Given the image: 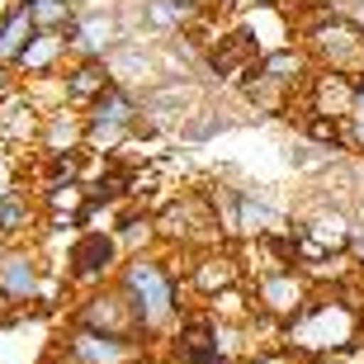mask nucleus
I'll return each mask as SVG.
<instances>
[{"label":"nucleus","instance_id":"cd10ccee","mask_svg":"<svg viewBox=\"0 0 364 364\" xmlns=\"http://www.w3.org/2000/svg\"><path fill=\"white\" fill-rule=\"evenodd\" d=\"M166 364H176V360H166Z\"/></svg>","mask_w":364,"mask_h":364},{"label":"nucleus","instance_id":"6e6552de","mask_svg":"<svg viewBox=\"0 0 364 364\" xmlns=\"http://www.w3.org/2000/svg\"><path fill=\"white\" fill-rule=\"evenodd\" d=\"M251 294H256V308L274 322H294L298 312L312 303L317 294V284L303 265H274V270H260L256 284H251Z\"/></svg>","mask_w":364,"mask_h":364},{"label":"nucleus","instance_id":"f3484780","mask_svg":"<svg viewBox=\"0 0 364 364\" xmlns=\"http://www.w3.org/2000/svg\"><path fill=\"white\" fill-rule=\"evenodd\" d=\"M38 151H85V109L76 105H57L43 114V137Z\"/></svg>","mask_w":364,"mask_h":364},{"label":"nucleus","instance_id":"6ab92c4d","mask_svg":"<svg viewBox=\"0 0 364 364\" xmlns=\"http://www.w3.org/2000/svg\"><path fill=\"white\" fill-rule=\"evenodd\" d=\"M38 33V24H33V14H28V5H10L5 10V19H0V62H10L24 53V43Z\"/></svg>","mask_w":364,"mask_h":364},{"label":"nucleus","instance_id":"a878e982","mask_svg":"<svg viewBox=\"0 0 364 364\" xmlns=\"http://www.w3.org/2000/svg\"><path fill=\"white\" fill-rule=\"evenodd\" d=\"M203 5H213V0H203ZM218 5H223V10H228V0H218Z\"/></svg>","mask_w":364,"mask_h":364},{"label":"nucleus","instance_id":"a211bd4d","mask_svg":"<svg viewBox=\"0 0 364 364\" xmlns=\"http://www.w3.org/2000/svg\"><path fill=\"white\" fill-rule=\"evenodd\" d=\"M350 119H331V114H298V128L312 147L322 151H350Z\"/></svg>","mask_w":364,"mask_h":364},{"label":"nucleus","instance_id":"9b49d317","mask_svg":"<svg viewBox=\"0 0 364 364\" xmlns=\"http://www.w3.org/2000/svg\"><path fill=\"white\" fill-rule=\"evenodd\" d=\"M0 289L10 294L14 308H28L38 303L43 289H48V260L33 251V246H5V260H0Z\"/></svg>","mask_w":364,"mask_h":364},{"label":"nucleus","instance_id":"4be33fe9","mask_svg":"<svg viewBox=\"0 0 364 364\" xmlns=\"http://www.w3.org/2000/svg\"><path fill=\"white\" fill-rule=\"evenodd\" d=\"M19 312H24V308H14V303H10V294H5V289H0V326L19 322Z\"/></svg>","mask_w":364,"mask_h":364},{"label":"nucleus","instance_id":"423d86ee","mask_svg":"<svg viewBox=\"0 0 364 364\" xmlns=\"http://www.w3.org/2000/svg\"><path fill=\"white\" fill-rule=\"evenodd\" d=\"M67 322L76 326H90V331H109V336H137L142 341V322H137V308L133 298L123 294L119 279H105L76 294V308L67 312Z\"/></svg>","mask_w":364,"mask_h":364},{"label":"nucleus","instance_id":"412c9836","mask_svg":"<svg viewBox=\"0 0 364 364\" xmlns=\"http://www.w3.org/2000/svg\"><path fill=\"white\" fill-rule=\"evenodd\" d=\"M346 128H350V151H355V156H364V114H350Z\"/></svg>","mask_w":364,"mask_h":364},{"label":"nucleus","instance_id":"aec40b11","mask_svg":"<svg viewBox=\"0 0 364 364\" xmlns=\"http://www.w3.org/2000/svg\"><path fill=\"white\" fill-rule=\"evenodd\" d=\"M232 123H237V119H232L228 105H199V109L185 119V137H189V142H208V137L228 133Z\"/></svg>","mask_w":364,"mask_h":364},{"label":"nucleus","instance_id":"dca6fc26","mask_svg":"<svg viewBox=\"0 0 364 364\" xmlns=\"http://www.w3.org/2000/svg\"><path fill=\"white\" fill-rule=\"evenodd\" d=\"M109 85H114V76H109L105 57H71L67 67H62V90H67V105H76V109L100 100Z\"/></svg>","mask_w":364,"mask_h":364},{"label":"nucleus","instance_id":"2eb2a0df","mask_svg":"<svg viewBox=\"0 0 364 364\" xmlns=\"http://www.w3.org/2000/svg\"><path fill=\"white\" fill-rule=\"evenodd\" d=\"M67 62H71V38H67V28H38V33L24 43V53L14 57V71L28 81V76L62 71Z\"/></svg>","mask_w":364,"mask_h":364},{"label":"nucleus","instance_id":"1a4fd4ad","mask_svg":"<svg viewBox=\"0 0 364 364\" xmlns=\"http://www.w3.org/2000/svg\"><path fill=\"white\" fill-rule=\"evenodd\" d=\"M232 284H246V260L242 251H232L228 242H213V246H199V251H189L185 260V294L189 298H213Z\"/></svg>","mask_w":364,"mask_h":364},{"label":"nucleus","instance_id":"20e7f679","mask_svg":"<svg viewBox=\"0 0 364 364\" xmlns=\"http://www.w3.org/2000/svg\"><path fill=\"white\" fill-rule=\"evenodd\" d=\"M147 341L137 336H109V331L67 322V331L53 341L43 364H147Z\"/></svg>","mask_w":364,"mask_h":364},{"label":"nucleus","instance_id":"f257e3e1","mask_svg":"<svg viewBox=\"0 0 364 364\" xmlns=\"http://www.w3.org/2000/svg\"><path fill=\"white\" fill-rule=\"evenodd\" d=\"M119 284L123 294L133 298L137 308V322H142V341H147V350L156 341H176L180 322H185V279L171 270V260L161 256V246L156 251H142V256H128L119 270Z\"/></svg>","mask_w":364,"mask_h":364},{"label":"nucleus","instance_id":"7ed1b4c3","mask_svg":"<svg viewBox=\"0 0 364 364\" xmlns=\"http://www.w3.org/2000/svg\"><path fill=\"white\" fill-rule=\"evenodd\" d=\"M156 237L171 251H199V246L228 242L208 189H180L176 199H166V208L156 213Z\"/></svg>","mask_w":364,"mask_h":364},{"label":"nucleus","instance_id":"f03ea898","mask_svg":"<svg viewBox=\"0 0 364 364\" xmlns=\"http://www.w3.org/2000/svg\"><path fill=\"white\" fill-rule=\"evenodd\" d=\"M298 43L308 48L317 71H341L350 81H364V24L336 5H312L298 24Z\"/></svg>","mask_w":364,"mask_h":364},{"label":"nucleus","instance_id":"f8f14e48","mask_svg":"<svg viewBox=\"0 0 364 364\" xmlns=\"http://www.w3.org/2000/svg\"><path fill=\"white\" fill-rule=\"evenodd\" d=\"M109 62V76H114V85H128L133 95H147L151 85L166 81V62L156 48H147V43L137 38H123L114 53L105 57Z\"/></svg>","mask_w":364,"mask_h":364},{"label":"nucleus","instance_id":"ddd939ff","mask_svg":"<svg viewBox=\"0 0 364 364\" xmlns=\"http://www.w3.org/2000/svg\"><path fill=\"white\" fill-rule=\"evenodd\" d=\"M355 85L350 76H341V71H312L308 85L294 90V105L298 114H331V119H350L355 114Z\"/></svg>","mask_w":364,"mask_h":364},{"label":"nucleus","instance_id":"b1692460","mask_svg":"<svg viewBox=\"0 0 364 364\" xmlns=\"http://www.w3.org/2000/svg\"><path fill=\"white\" fill-rule=\"evenodd\" d=\"M355 114H364V81L355 85Z\"/></svg>","mask_w":364,"mask_h":364},{"label":"nucleus","instance_id":"4468645a","mask_svg":"<svg viewBox=\"0 0 364 364\" xmlns=\"http://www.w3.org/2000/svg\"><path fill=\"white\" fill-rule=\"evenodd\" d=\"M48 223L43 213V194L24 185H10L0 199V246H24L38 237V228Z\"/></svg>","mask_w":364,"mask_h":364},{"label":"nucleus","instance_id":"0eeeda50","mask_svg":"<svg viewBox=\"0 0 364 364\" xmlns=\"http://www.w3.org/2000/svg\"><path fill=\"white\" fill-rule=\"evenodd\" d=\"M123 246H119V232H90L81 228L76 232V242H71L67 251V284L76 289V294H85V289H95V284L105 279H119L123 270Z\"/></svg>","mask_w":364,"mask_h":364},{"label":"nucleus","instance_id":"393cba45","mask_svg":"<svg viewBox=\"0 0 364 364\" xmlns=\"http://www.w3.org/2000/svg\"><path fill=\"white\" fill-rule=\"evenodd\" d=\"M308 364H346L341 355H322V360H308Z\"/></svg>","mask_w":364,"mask_h":364},{"label":"nucleus","instance_id":"9d476101","mask_svg":"<svg viewBox=\"0 0 364 364\" xmlns=\"http://www.w3.org/2000/svg\"><path fill=\"white\" fill-rule=\"evenodd\" d=\"M43 137V105L24 85H14L10 95H0V151H19L38 147Z\"/></svg>","mask_w":364,"mask_h":364},{"label":"nucleus","instance_id":"bb28decb","mask_svg":"<svg viewBox=\"0 0 364 364\" xmlns=\"http://www.w3.org/2000/svg\"><path fill=\"white\" fill-rule=\"evenodd\" d=\"M0 260H5V246H0Z\"/></svg>","mask_w":364,"mask_h":364},{"label":"nucleus","instance_id":"39448f33","mask_svg":"<svg viewBox=\"0 0 364 364\" xmlns=\"http://www.w3.org/2000/svg\"><path fill=\"white\" fill-rule=\"evenodd\" d=\"M137 119H142V95H133L128 85H109L100 100L85 105V147L114 156L123 142H133Z\"/></svg>","mask_w":364,"mask_h":364},{"label":"nucleus","instance_id":"5701e85b","mask_svg":"<svg viewBox=\"0 0 364 364\" xmlns=\"http://www.w3.org/2000/svg\"><path fill=\"white\" fill-rule=\"evenodd\" d=\"M14 85H19V71H14L10 62H0V95H10Z\"/></svg>","mask_w":364,"mask_h":364}]
</instances>
